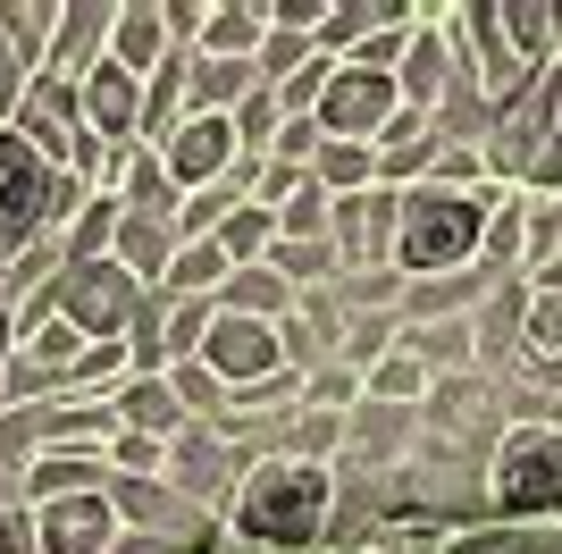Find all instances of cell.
<instances>
[{
	"label": "cell",
	"mask_w": 562,
	"mask_h": 554,
	"mask_svg": "<svg viewBox=\"0 0 562 554\" xmlns=\"http://www.w3.org/2000/svg\"><path fill=\"white\" fill-rule=\"evenodd\" d=\"M336 462H252L227 505V554H319L336 538Z\"/></svg>",
	"instance_id": "6da1fadb"
},
{
	"label": "cell",
	"mask_w": 562,
	"mask_h": 554,
	"mask_svg": "<svg viewBox=\"0 0 562 554\" xmlns=\"http://www.w3.org/2000/svg\"><path fill=\"white\" fill-rule=\"evenodd\" d=\"M504 193H446V185H412L403 193V235H395V269L412 286L428 277H462L479 269V244H487V219Z\"/></svg>",
	"instance_id": "7a4b0ae2"
},
{
	"label": "cell",
	"mask_w": 562,
	"mask_h": 554,
	"mask_svg": "<svg viewBox=\"0 0 562 554\" xmlns=\"http://www.w3.org/2000/svg\"><path fill=\"white\" fill-rule=\"evenodd\" d=\"M487 521H562V420H513L495 437Z\"/></svg>",
	"instance_id": "3957f363"
},
{
	"label": "cell",
	"mask_w": 562,
	"mask_h": 554,
	"mask_svg": "<svg viewBox=\"0 0 562 554\" xmlns=\"http://www.w3.org/2000/svg\"><path fill=\"white\" fill-rule=\"evenodd\" d=\"M43 302L85 336V345H126L135 320H143V302H151V286H143L135 269H117V261H68Z\"/></svg>",
	"instance_id": "277c9868"
},
{
	"label": "cell",
	"mask_w": 562,
	"mask_h": 554,
	"mask_svg": "<svg viewBox=\"0 0 562 554\" xmlns=\"http://www.w3.org/2000/svg\"><path fill=\"white\" fill-rule=\"evenodd\" d=\"M59 177L68 168H50L25 135H0V269L25 261L34 244H50V228H59Z\"/></svg>",
	"instance_id": "5b68a950"
},
{
	"label": "cell",
	"mask_w": 562,
	"mask_h": 554,
	"mask_svg": "<svg viewBox=\"0 0 562 554\" xmlns=\"http://www.w3.org/2000/svg\"><path fill=\"white\" fill-rule=\"evenodd\" d=\"M160 479H168V487H186L193 505L227 512V505H235V487L252 479V454H244L235 437H218L211 420H193L186 437L168 445V470H160Z\"/></svg>",
	"instance_id": "8992f818"
},
{
	"label": "cell",
	"mask_w": 562,
	"mask_h": 554,
	"mask_svg": "<svg viewBox=\"0 0 562 554\" xmlns=\"http://www.w3.org/2000/svg\"><path fill=\"white\" fill-rule=\"evenodd\" d=\"M202 362H211V378H218L227 395H244V387H260V378L294 369V362H285L278 320H244V311H218V320H211V345H202Z\"/></svg>",
	"instance_id": "52a82bcc"
},
{
	"label": "cell",
	"mask_w": 562,
	"mask_h": 554,
	"mask_svg": "<svg viewBox=\"0 0 562 554\" xmlns=\"http://www.w3.org/2000/svg\"><path fill=\"white\" fill-rule=\"evenodd\" d=\"M395 235H403V193L395 185H370V193H345L328 219V244L345 269H395Z\"/></svg>",
	"instance_id": "ba28073f"
},
{
	"label": "cell",
	"mask_w": 562,
	"mask_h": 554,
	"mask_svg": "<svg viewBox=\"0 0 562 554\" xmlns=\"http://www.w3.org/2000/svg\"><path fill=\"white\" fill-rule=\"evenodd\" d=\"M395 118H403V85H395V76L336 68L328 101H319V135H328V143H378Z\"/></svg>",
	"instance_id": "9c48e42d"
},
{
	"label": "cell",
	"mask_w": 562,
	"mask_h": 554,
	"mask_svg": "<svg viewBox=\"0 0 562 554\" xmlns=\"http://www.w3.org/2000/svg\"><path fill=\"white\" fill-rule=\"evenodd\" d=\"M34 530H43V554H117V546H126V521H117L110 487L34 505Z\"/></svg>",
	"instance_id": "30bf717a"
},
{
	"label": "cell",
	"mask_w": 562,
	"mask_h": 554,
	"mask_svg": "<svg viewBox=\"0 0 562 554\" xmlns=\"http://www.w3.org/2000/svg\"><path fill=\"white\" fill-rule=\"evenodd\" d=\"M160 160H168V177H177V193H202V185L235 177V160H244V135H235V118L193 110L186 126L160 143Z\"/></svg>",
	"instance_id": "8fae6325"
},
{
	"label": "cell",
	"mask_w": 562,
	"mask_h": 554,
	"mask_svg": "<svg viewBox=\"0 0 562 554\" xmlns=\"http://www.w3.org/2000/svg\"><path fill=\"white\" fill-rule=\"evenodd\" d=\"M110 34H117V0H76L59 9V34H50V85H85V76L110 59Z\"/></svg>",
	"instance_id": "7c38bea8"
},
{
	"label": "cell",
	"mask_w": 562,
	"mask_h": 554,
	"mask_svg": "<svg viewBox=\"0 0 562 554\" xmlns=\"http://www.w3.org/2000/svg\"><path fill=\"white\" fill-rule=\"evenodd\" d=\"M85 126H93L110 152H135L143 143V76H126L117 59H101L85 76Z\"/></svg>",
	"instance_id": "4fadbf2b"
},
{
	"label": "cell",
	"mask_w": 562,
	"mask_h": 554,
	"mask_svg": "<svg viewBox=\"0 0 562 554\" xmlns=\"http://www.w3.org/2000/svg\"><path fill=\"white\" fill-rule=\"evenodd\" d=\"M110 412H117V429L126 437H151V445H177L193 429V412L177 403V387L168 378H126V387L110 395Z\"/></svg>",
	"instance_id": "5bb4252c"
},
{
	"label": "cell",
	"mask_w": 562,
	"mask_h": 554,
	"mask_svg": "<svg viewBox=\"0 0 562 554\" xmlns=\"http://www.w3.org/2000/svg\"><path fill=\"white\" fill-rule=\"evenodd\" d=\"M110 59H117L126 76H160L168 59H177V43H168V9H160V0H117Z\"/></svg>",
	"instance_id": "9a60e30c"
},
{
	"label": "cell",
	"mask_w": 562,
	"mask_h": 554,
	"mask_svg": "<svg viewBox=\"0 0 562 554\" xmlns=\"http://www.w3.org/2000/svg\"><path fill=\"white\" fill-rule=\"evenodd\" d=\"M177 253H186V235L168 228V219H135V210L117 219V244H110V261H117V269H135L143 286H151V295H160V286H168V269H177Z\"/></svg>",
	"instance_id": "2e32d148"
},
{
	"label": "cell",
	"mask_w": 562,
	"mask_h": 554,
	"mask_svg": "<svg viewBox=\"0 0 562 554\" xmlns=\"http://www.w3.org/2000/svg\"><path fill=\"white\" fill-rule=\"evenodd\" d=\"M412 18H420V9H403V0H336L328 18H319V51L345 68V59L370 43V34H386V25H412Z\"/></svg>",
	"instance_id": "e0dca14e"
},
{
	"label": "cell",
	"mask_w": 562,
	"mask_h": 554,
	"mask_svg": "<svg viewBox=\"0 0 562 554\" xmlns=\"http://www.w3.org/2000/svg\"><path fill=\"white\" fill-rule=\"evenodd\" d=\"M252 92H260V59H193V68H186V101H193V110L235 118Z\"/></svg>",
	"instance_id": "ac0fdd59"
},
{
	"label": "cell",
	"mask_w": 562,
	"mask_h": 554,
	"mask_svg": "<svg viewBox=\"0 0 562 554\" xmlns=\"http://www.w3.org/2000/svg\"><path fill=\"white\" fill-rule=\"evenodd\" d=\"M260 43H269V9L260 0H218L193 59H260Z\"/></svg>",
	"instance_id": "d6986e66"
},
{
	"label": "cell",
	"mask_w": 562,
	"mask_h": 554,
	"mask_svg": "<svg viewBox=\"0 0 562 554\" xmlns=\"http://www.w3.org/2000/svg\"><path fill=\"white\" fill-rule=\"evenodd\" d=\"M403 345L420 353L437 378H453V369H479V328H470V320H403Z\"/></svg>",
	"instance_id": "ffe728a7"
},
{
	"label": "cell",
	"mask_w": 562,
	"mask_h": 554,
	"mask_svg": "<svg viewBox=\"0 0 562 554\" xmlns=\"http://www.w3.org/2000/svg\"><path fill=\"white\" fill-rule=\"evenodd\" d=\"M294 302H303V295H294L269 261H260V269H235V277H227L218 311H244V320H278V328H285V320H294Z\"/></svg>",
	"instance_id": "44dd1931"
},
{
	"label": "cell",
	"mask_w": 562,
	"mask_h": 554,
	"mask_svg": "<svg viewBox=\"0 0 562 554\" xmlns=\"http://www.w3.org/2000/svg\"><path fill=\"white\" fill-rule=\"evenodd\" d=\"M361 387H370V403H403V412H420L428 395H437V369H428L412 345H395L386 362L370 369V378H361Z\"/></svg>",
	"instance_id": "7402d4cb"
},
{
	"label": "cell",
	"mask_w": 562,
	"mask_h": 554,
	"mask_svg": "<svg viewBox=\"0 0 562 554\" xmlns=\"http://www.w3.org/2000/svg\"><path fill=\"white\" fill-rule=\"evenodd\" d=\"M227 277H235V261L218 253V244H186V253H177V269H168V286H160V295L218 302V295H227Z\"/></svg>",
	"instance_id": "603a6c76"
},
{
	"label": "cell",
	"mask_w": 562,
	"mask_h": 554,
	"mask_svg": "<svg viewBox=\"0 0 562 554\" xmlns=\"http://www.w3.org/2000/svg\"><path fill=\"white\" fill-rule=\"evenodd\" d=\"M311 177L328 185L336 202H345V193H370V185H378V143H319Z\"/></svg>",
	"instance_id": "cb8c5ba5"
},
{
	"label": "cell",
	"mask_w": 562,
	"mask_h": 554,
	"mask_svg": "<svg viewBox=\"0 0 562 554\" xmlns=\"http://www.w3.org/2000/svg\"><path fill=\"white\" fill-rule=\"evenodd\" d=\"M50 34H59V9H43V0H0V43L25 51L34 68H50Z\"/></svg>",
	"instance_id": "d4e9b609"
},
{
	"label": "cell",
	"mask_w": 562,
	"mask_h": 554,
	"mask_svg": "<svg viewBox=\"0 0 562 554\" xmlns=\"http://www.w3.org/2000/svg\"><path fill=\"white\" fill-rule=\"evenodd\" d=\"M520 353L562 362V286H529V311H520Z\"/></svg>",
	"instance_id": "484cf974"
},
{
	"label": "cell",
	"mask_w": 562,
	"mask_h": 554,
	"mask_svg": "<svg viewBox=\"0 0 562 554\" xmlns=\"http://www.w3.org/2000/svg\"><path fill=\"white\" fill-rule=\"evenodd\" d=\"M361 395H370V387H361V369H345V362H328V369H311V378H303V403H311V412H336V420L361 412Z\"/></svg>",
	"instance_id": "4316f807"
},
{
	"label": "cell",
	"mask_w": 562,
	"mask_h": 554,
	"mask_svg": "<svg viewBox=\"0 0 562 554\" xmlns=\"http://www.w3.org/2000/svg\"><path fill=\"white\" fill-rule=\"evenodd\" d=\"M278 126H285V110H278V92L260 85L244 110H235V135H244V160H269L278 152Z\"/></svg>",
	"instance_id": "83f0119b"
},
{
	"label": "cell",
	"mask_w": 562,
	"mask_h": 554,
	"mask_svg": "<svg viewBox=\"0 0 562 554\" xmlns=\"http://www.w3.org/2000/svg\"><path fill=\"white\" fill-rule=\"evenodd\" d=\"M168 387H177V403H186L193 420H218V412H227V387L211 378V362H177V369H168Z\"/></svg>",
	"instance_id": "f1b7e54d"
},
{
	"label": "cell",
	"mask_w": 562,
	"mask_h": 554,
	"mask_svg": "<svg viewBox=\"0 0 562 554\" xmlns=\"http://www.w3.org/2000/svg\"><path fill=\"white\" fill-rule=\"evenodd\" d=\"M319 143H328V135H319V118H285V126H278V152H269V160L311 168V160H319Z\"/></svg>",
	"instance_id": "f546056e"
}]
</instances>
